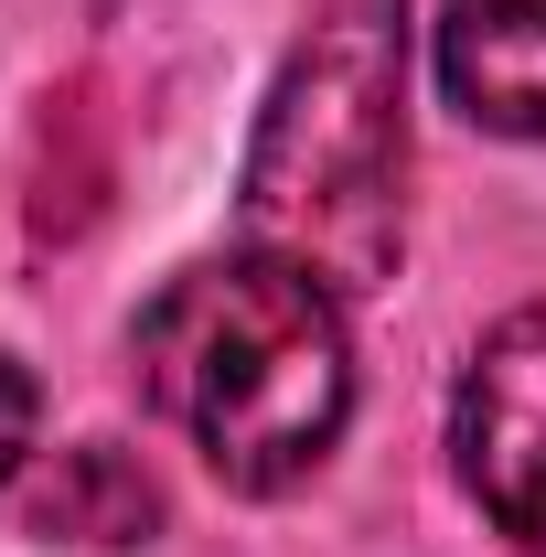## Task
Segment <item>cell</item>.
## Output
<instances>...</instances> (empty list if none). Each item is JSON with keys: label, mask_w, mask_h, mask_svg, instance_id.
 Masks as SVG:
<instances>
[{"label": "cell", "mask_w": 546, "mask_h": 557, "mask_svg": "<svg viewBox=\"0 0 546 557\" xmlns=\"http://www.w3.org/2000/svg\"><path fill=\"white\" fill-rule=\"evenodd\" d=\"M439 86L493 139H546V0H439Z\"/></svg>", "instance_id": "obj_4"}, {"label": "cell", "mask_w": 546, "mask_h": 557, "mask_svg": "<svg viewBox=\"0 0 546 557\" xmlns=\"http://www.w3.org/2000/svg\"><path fill=\"white\" fill-rule=\"evenodd\" d=\"M22 525H33L44 547H150V536H161V483L139 472V450L86 440V450H54V461L33 472Z\"/></svg>", "instance_id": "obj_5"}, {"label": "cell", "mask_w": 546, "mask_h": 557, "mask_svg": "<svg viewBox=\"0 0 546 557\" xmlns=\"http://www.w3.org/2000/svg\"><path fill=\"white\" fill-rule=\"evenodd\" d=\"M236 225L333 300L386 289L408 247V0H322L258 108Z\"/></svg>", "instance_id": "obj_1"}, {"label": "cell", "mask_w": 546, "mask_h": 557, "mask_svg": "<svg viewBox=\"0 0 546 557\" xmlns=\"http://www.w3.org/2000/svg\"><path fill=\"white\" fill-rule=\"evenodd\" d=\"M450 450H461L472 504L525 557H546V300L504 311L472 344L461 397H450Z\"/></svg>", "instance_id": "obj_3"}, {"label": "cell", "mask_w": 546, "mask_h": 557, "mask_svg": "<svg viewBox=\"0 0 546 557\" xmlns=\"http://www.w3.org/2000/svg\"><path fill=\"white\" fill-rule=\"evenodd\" d=\"M22 450H33V375L0 354V493H11V472H22Z\"/></svg>", "instance_id": "obj_6"}, {"label": "cell", "mask_w": 546, "mask_h": 557, "mask_svg": "<svg viewBox=\"0 0 546 557\" xmlns=\"http://www.w3.org/2000/svg\"><path fill=\"white\" fill-rule=\"evenodd\" d=\"M129 354L150 408L204 450V472L225 493L311 483L353 418V354H343L333 289L258 247L194 258L183 278H161Z\"/></svg>", "instance_id": "obj_2"}]
</instances>
